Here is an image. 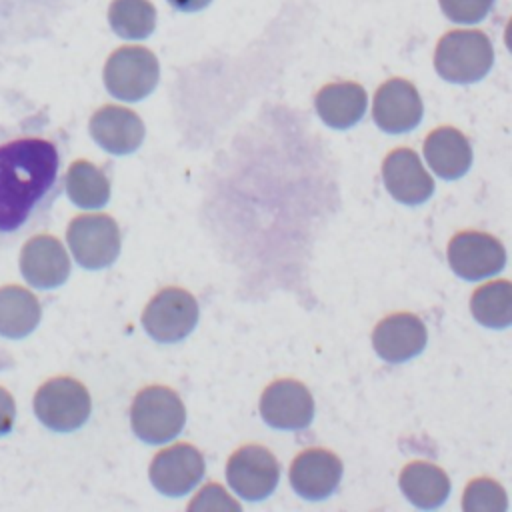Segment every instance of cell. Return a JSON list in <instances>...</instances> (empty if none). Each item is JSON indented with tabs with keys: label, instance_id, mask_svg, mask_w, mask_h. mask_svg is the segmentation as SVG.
Here are the masks:
<instances>
[{
	"label": "cell",
	"instance_id": "obj_1",
	"mask_svg": "<svg viewBox=\"0 0 512 512\" xmlns=\"http://www.w3.org/2000/svg\"><path fill=\"white\" fill-rule=\"evenodd\" d=\"M58 174L56 146L20 138L0 146V230L20 228L52 188Z\"/></svg>",
	"mask_w": 512,
	"mask_h": 512
},
{
	"label": "cell",
	"instance_id": "obj_2",
	"mask_svg": "<svg viewBox=\"0 0 512 512\" xmlns=\"http://www.w3.org/2000/svg\"><path fill=\"white\" fill-rule=\"evenodd\" d=\"M494 62L490 38L480 30H450L434 52L436 72L456 84H472L484 78Z\"/></svg>",
	"mask_w": 512,
	"mask_h": 512
},
{
	"label": "cell",
	"instance_id": "obj_3",
	"mask_svg": "<svg viewBox=\"0 0 512 512\" xmlns=\"http://www.w3.org/2000/svg\"><path fill=\"white\" fill-rule=\"evenodd\" d=\"M186 422V408L180 396L168 386L142 388L130 408L134 434L148 444L172 440Z\"/></svg>",
	"mask_w": 512,
	"mask_h": 512
},
{
	"label": "cell",
	"instance_id": "obj_4",
	"mask_svg": "<svg viewBox=\"0 0 512 512\" xmlns=\"http://www.w3.org/2000/svg\"><path fill=\"white\" fill-rule=\"evenodd\" d=\"M92 410L90 394L78 380L56 376L44 382L34 396V412L38 420L56 432L80 428Z\"/></svg>",
	"mask_w": 512,
	"mask_h": 512
},
{
	"label": "cell",
	"instance_id": "obj_5",
	"mask_svg": "<svg viewBox=\"0 0 512 512\" xmlns=\"http://www.w3.org/2000/svg\"><path fill=\"white\" fill-rule=\"evenodd\" d=\"M160 78L156 56L144 46H122L104 66V84L120 100L136 102L148 96Z\"/></svg>",
	"mask_w": 512,
	"mask_h": 512
},
{
	"label": "cell",
	"instance_id": "obj_6",
	"mask_svg": "<svg viewBox=\"0 0 512 512\" xmlns=\"http://www.w3.org/2000/svg\"><path fill=\"white\" fill-rule=\"evenodd\" d=\"M76 262L88 270L110 266L120 252V228L108 214L76 216L66 232Z\"/></svg>",
	"mask_w": 512,
	"mask_h": 512
},
{
	"label": "cell",
	"instance_id": "obj_7",
	"mask_svg": "<svg viewBox=\"0 0 512 512\" xmlns=\"http://www.w3.org/2000/svg\"><path fill=\"white\" fill-rule=\"evenodd\" d=\"M198 322L196 298L182 288L160 290L142 314V326L158 342L172 344L186 338Z\"/></svg>",
	"mask_w": 512,
	"mask_h": 512
},
{
	"label": "cell",
	"instance_id": "obj_8",
	"mask_svg": "<svg viewBox=\"0 0 512 512\" xmlns=\"http://www.w3.org/2000/svg\"><path fill=\"white\" fill-rule=\"evenodd\" d=\"M226 478L232 490L244 500H264L280 480V466L270 450L248 444L228 458Z\"/></svg>",
	"mask_w": 512,
	"mask_h": 512
},
{
	"label": "cell",
	"instance_id": "obj_9",
	"mask_svg": "<svg viewBox=\"0 0 512 512\" xmlns=\"http://www.w3.org/2000/svg\"><path fill=\"white\" fill-rule=\"evenodd\" d=\"M448 264L464 280H480L500 272L506 250L498 238L478 230L458 232L448 244Z\"/></svg>",
	"mask_w": 512,
	"mask_h": 512
},
{
	"label": "cell",
	"instance_id": "obj_10",
	"mask_svg": "<svg viewBox=\"0 0 512 512\" xmlns=\"http://www.w3.org/2000/svg\"><path fill=\"white\" fill-rule=\"evenodd\" d=\"M260 414L272 428L302 430L314 418V400L302 382L282 378L264 388L260 396Z\"/></svg>",
	"mask_w": 512,
	"mask_h": 512
},
{
	"label": "cell",
	"instance_id": "obj_11",
	"mask_svg": "<svg viewBox=\"0 0 512 512\" xmlns=\"http://www.w3.org/2000/svg\"><path fill=\"white\" fill-rule=\"evenodd\" d=\"M204 456L198 448L178 442L160 450L150 464V480L164 496L188 494L204 476Z\"/></svg>",
	"mask_w": 512,
	"mask_h": 512
},
{
	"label": "cell",
	"instance_id": "obj_12",
	"mask_svg": "<svg viewBox=\"0 0 512 512\" xmlns=\"http://www.w3.org/2000/svg\"><path fill=\"white\" fill-rule=\"evenodd\" d=\"M422 100L416 86L404 78L386 80L374 94V122L390 134L408 132L422 120Z\"/></svg>",
	"mask_w": 512,
	"mask_h": 512
},
{
	"label": "cell",
	"instance_id": "obj_13",
	"mask_svg": "<svg viewBox=\"0 0 512 512\" xmlns=\"http://www.w3.org/2000/svg\"><path fill=\"white\" fill-rule=\"evenodd\" d=\"M382 180L392 198L410 206L426 202L434 192L432 176L410 148H396L386 154L382 162Z\"/></svg>",
	"mask_w": 512,
	"mask_h": 512
},
{
	"label": "cell",
	"instance_id": "obj_14",
	"mask_svg": "<svg viewBox=\"0 0 512 512\" xmlns=\"http://www.w3.org/2000/svg\"><path fill=\"white\" fill-rule=\"evenodd\" d=\"M428 342L424 322L410 312H396L380 320L372 332V346L386 362H406Z\"/></svg>",
	"mask_w": 512,
	"mask_h": 512
},
{
	"label": "cell",
	"instance_id": "obj_15",
	"mask_svg": "<svg viewBox=\"0 0 512 512\" xmlns=\"http://www.w3.org/2000/svg\"><path fill=\"white\" fill-rule=\"evenodd\" d=\"M342 478V460L324 448L300 452L290 466V484L306 500L328 498Z\"/></svg>",
	"mask_w": 512,
	"mask_h": 512
},
{
	"label": "cell",
	"instance_id": "obj_16",
	"mask_svg": "<svg viewBox=\"0 0 512 512\" xmlns=\"http://www.w3.org/2000/svg\"><path fill=\"white\" fill-rule=\"evenodd\" d=\"M20 270L32 286L56 288L70 274V258L60 240L50 234H38L22 248Z\"/></svg>",
	"mask_w": 512,
	"mask_h": 512
},
{
	"label": "cell",
	"instance_id": "obj_17",
	"mask_svg": "<svg viewBox=\"0 0 512 512\" xmlns=\"http://www.w3.org/2000/svg\"><path fill=\"white\" fill-rule=\"evenodd\" d=\"M90 134L106 152L130 154L144 140V124L130 108L108 104L92 114Z\"/></svg>",
	"mask_w": 512,
	"mask_h": 512
},
{
	"label": "cell",
	"instance_id": "obj_18",
	"mask_svg": "<svg viewBox=\"0 0 512 512\" xmlns=\"http://www.w3.org/2000/svg\"><path fill=\"white\" fill-rule=\"evenodd\" d=\"M424 158L436 176L456 180L468 172L472 164V148L460 130L440 126L426 136Z\"/></svg>",
	"mask_w": 512,
	"mask_h": 512
},
{
	"label": "cell",
	"instance_id": "obj_19",
	"mask_svg": "<svg viewBox=\"0 0 512 512\" xmlns=\"http://www.w3.org/2000/svg\"><path fill=\"white\" fill-rule=\"evenodd\" d=\"M316 112L336 130L354 126L366 112V92L356 82H332L318 90Z\"/></svg>",
	"mask_w": 512,
	"mask_h": 512
},
{
	"label": "cell",
	"instance_id": "obj_20",
	"mask_svg": "<svg viewBox=\"0 0 512 512\" xmlns=\"http://www.w3.org/2000/svg\"><path fill=\"white\" fill-rule=\"evenodd\" d=\"M402 494L418 508H438L450 494L448 474L430 462L418 460L402 468L398 476Z\"/></svg>",
	"mask_w": 512,
	"mask_h": 512
},
{
	"label": "cell",
	"instance_id": "obj_21",
	"mask_svg": "<svg viewBox=\"0 0 512 512\" xmlns=\"http://www.w3.org/2000/svg\"><path fill=\"white\" fill-rule=\"evenodd\" d=\"M40 322V304L36 296L22 286L0 288V336H28Z\"/></svg>",
	"mask_w": 512,
	"mask_h": 512
},
{
	"label": "cell",
	"instance_id": "obj_22",
	"mask_svg": "<svg viewBox=\"0 0 512 512\" xmlns=\"http://www.w3.org/2000/svg\"><path fill=\"white\" fill-rule=\"evenodd\" d=\"M66 192L80 208H100L110 198V182L98 166L76 160L66 172Z\"/></svg>",
	"mask_w": 512,
	"mask_h": 512
},
{
	"label": "cell",
	"instance_id": "obj_23",
	"mask_svg": "<svg viewBox=\"0 0 512 512\" xmlns=\"http://www.w3.org/2000/svg\"><path fill=\"white\" fill-rule=\"evenodd\" d=\"M474 318L488 328H506L512 322V284L494 280L474 290L470 298Z\"/></svg>",
	"mask_w": 512,
	"mask_h": 512
},
{
	"label": "cell",
	"instance_id": "obj_24",
	"mask_svg": "<svg viewBox=\"0 0 512 512\" xmlns=\"http://www.w3.org/2000/svg\"><path fill=\"white\" fill-rule=\"evenodd\" d=\"M108 22L118 36L140 40L154 32L156 8L150 0H112Z\"/></svg>",
	"mask_w": 512,
	"mask_h": 512
},
{
	"label": "cell",
	"instance_id": "obj_25",
	"mask_svg": "<svg viewBox=\"0 0 512 512\" xmlns=\"http://www.w3.org/2000/svg\"><path fill=\"white\" fill-rule=\"evenodd\" d=\"M462 508L466 512H504L508 498L504 488L490 478H474L462 496Z\"/></svg>",
	"mask_w": 512,
	"mask_h": 512
},
{
	"label": "cell",
	"instance_id": "obj_26",
	"mask_svg": "<svg viewBox=\"0 0 512 512\" xmlns=\"http://www.w3.org/2000/svg\"><path fill=\"white\" fill-rule=\"evenodd\" d=\"M442 12L460 24H474L488 16L494 0H438Z\"/></svg>",
	"mask_w": 512,
	"mask_h": 512
},
{
	"label": "cell",
	"instance_id": "obj_27",
	"mask_svg": "<svg viewBox=\"0 0 512 512\" xmlns=\"http://www.w3.org/2000/svg\"><path fill=\"white\" fill-rule=\"evenodd\" d=\"M190 510H238L240 502H236L220 484L204 486L196 498L188 506Z\"/></svg>",
	"mask_w": 512,
	"mask_h": 512
},
{
	"label": "cell",
	"instance_id": "obj_28",
	"mask_svg": "<svg viewBox=\"0 0 512 512\" xmlns=\"http://www.w3.org/2000/svg\"><path fill=\"white\" fill-rule=\"evenodd\" d=\"M14 414H16V408H14L12 394L0 386V436L12 428Z\"/></svg>",
	"mask_w": 512,
	"mask_h": 512
},
{
	"label": "cell",
	"instance_id": "obj_29",
	"mask_svg": "<svg viewBox=\"0 0 512 512\" xmlns=\"http://www.w3.org/2000/svg\"><path fill=\"white\" fill-rule=\"evenodd\" d=\"M212 0H168V4L176 10H182V12H196V10H202L210 4Z\"/></svg>",
	"mask_w": 512,
	"mask_h": 512
}]
</instances>
